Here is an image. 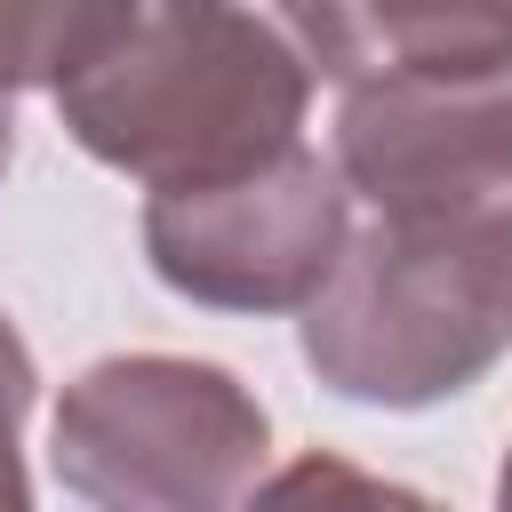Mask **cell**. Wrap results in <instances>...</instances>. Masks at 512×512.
<instances>
[{"mask_svg": "<svg viewBox=\"0 0 512 512\" xmlns=\"http://www.w3.org/2000/svg\"><path fill=\"white\" fill-rule=\"evenodd\" d=\"M312 64L280 8H104L80 64L56 80L64 136L144 192L216 184L304 144Z\"/></svg>", "mask_w": 512, "mask_h": 512, "instance_id": "1", "label": "cell"}, {"mask_svg": "<svg viewBox=\"0 0 512 512\" xmlns=\"http://www.w3.org/2000/svg\"><path fill=\"white\" fill-rule=\"evenodd\" d=\"M296 344L304 368L360 408L472 392L512 352V176L352 224Z\"/></svg>", "mask_w": 512, "mask_h": 512, "instance_id": "2", "label": "cell"}, {"mask_svg": "<svg viewBox=\"0 0 512 512\" xmlns=\"http://www.w3.org/2000/svg\"><path fill=\"white\" fill-rule=\"evenodd\" d=\"M264 456V400L192 352L88 360L48 424V464L88 512H248Z\"/></svg>", "mask_w": 512, "mask_h": 512, "instance_id": "3", "label": "cell"}, {"mask_svg": "<svg viewBox=\"0 0 512 512\" xmlns=\"http://www.w3.org/2000/svg\"><path fill=\"white\" fill-rule=\"evenodd\" d=\"M352 248V192L328 152L296 144L264 168L144 192V264L208 312H312Z\"/></svg>", "mask_w": 512, "mask_h": 512, "instance_id": "4", "label": "cell"}, {"mask_svg": "<svg viewBox=\"0 0 512 512\" xmlns=\"http://www.w3.org/2000/svg\"><path fill=\"white\" fill-rule=\"evenodd\" d=\"M328 160L368 216L424 208L512 176V72L504 80H376L336 96Z\"/></svg>", "mask_w": 512, "mask_h": 512, "instance_id": "5", "label": "cell"}, {"mask_svg": "<svg viewBox=\"0 0 512 512\" xmlns=\"http://www.w3.org/2000/svg\"><path fill=\"white\" fill-rule=\"evenodd\" d=\"M312 80L376 88V80H504L512 72V8L472 0H384V8H280Z\"/></svg>", "mask_w": 512, "mask_h": 512, "instance_id": "6", "label": "cell"}, {"mask_svg": "<svg viewBox=\"0 0 512 512\" xmlns=\"http://www.w3.org/2000/svg\"><path fill=\"white\" fill-rule=\"evenodd\" d=\"M248 512H440V504L424 488H400V480L336 456V448H304L248 496Z\"/></svg>", "mask_w": 512, "mask_h": 512, "instance_id": "7", "label": "cell"}, {"mask_svg": "<svg viewBox=\"0 0 512 512\" xmlns=\"http://www.w3.org/2000/svg\"><path fill=\"white\" fill-rule=\"evenodd\" d=\"M96 16L104 8H80V0H0V96L16 88H48L80 64V48L96 40Z\"/></svg>", "mask_w": 512, "mask_h": 512, "instance_id": "8", "label": "cell"}, {"mask_svg": "<svg viewBox=\"0 0 512 512\" xmlns=\"http://www.w3.org/2000/svg\"><path fill=\"white\" fill-rule=\"evenodd\" d=\"M40 400V368L16 336V320L0 312V512H32V480H24V416Z\"/></svg>", "mask_w": 512, "mask_h": 512, "instance_id": "9", "label": "cell"}, {"mask_svg": "<svg viewBox=\"0 0 512 512\" xmlns=\"http://www.w3.org/2000/svg\"><path fill=\"white\" fill-rule=\"evenodd\" d=\"M8 160H16V96H0V176H8Z\"/></svg>", "mask_w": 512, "mask_h": 512, "instance_id": "10", "label": "cell"}, {"mask_svg": "<svg viewBox=\"0 0 512 512\" xmlns=\"http://www.w3.org/2000/svg\"><path fill=\"white\" fill-rule=\"evenodd\" d=\"M496 512H512V448H504V464H496Z\"/></svg>", "mask_w": 512, "mask_h": 512, "instance_id": "11", "label": "cell"}]
</instances>
